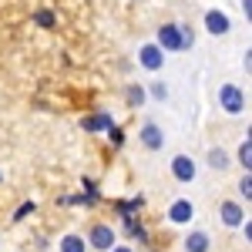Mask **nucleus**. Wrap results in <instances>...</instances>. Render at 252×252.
<instances>
[{
    "instance_id": "f03ea898",
    "label": "nucleus",
    "mask_w": 252,
    "mask_h": 252,
    "mask_svg": "<svg viewBox=\"0 0 252 252\" xmlns=\"http://www.w3.org/2000/svg\"><path fill=\"white\" fill-rule=\"evenodd\" d=\"M222 108H225L229 115H239V111L246 108V101H242V91H239L235 84H225V88H222Z\"/></svg>"
},
{
    "instance_id": "a211bd4d",
    "label": "nucleus",
    "mask_w": 252,
    "mask_h": 252,
    "mask_svg": "<svg viewBox=\"0 0 252 252\" xmlns=\"http://www.w3.org/2000/svg\"><path fill=\"white\" fill-rule=\"evenodd\" d=\"M34 212V202H27V205H20L17 209V215H14V219H24V215H31Z\"/></svg>"
},
{
    "instance_id": "ddd939ff",
    "label": "nucleus",
    "mask_w": 252,
    "mask_h": 252,
    "mask_svg": "<svg viewBox=\"0 0 252 252\" xmlns=\"http://www.w3.org/2000/svg\"><path fill=\"white\" fill-rule=\"evenodd\" d=\"M61 249L64 252H84V242H81L78 235H67V239L61 242Z\"/></svg>"
},
{
    "instance_id": "1a4fd4ad",
    "label": "nucleus",
    "mask_w": 252,
    "mask_h": 252,
    "mask_svg": "<svg viewBox=\"0 0 252 252\" xmlns=\"http://www.w3.org/2000/svg\"><path fill=\"white\" fill-rule=\"evenodd\" d=\"M222 219H225V225H239V222H242V209H239L235 202H225V205H222Z\"/></svg>"
},
{
    "instance_id": "412c9836",
    "label": "nucleus",
    "mask_w": 252,
    "mask_h": 252,
    "mask_svg": "<svg viewBox=\"0 0 252 252\" xmlns=\"http://www.w3.org/2000/svg\"><path fill=\"white\" fill-rule=\"evenodd\" d=\"M115 252H128V249H115Z\"/></svg>"
},
{
    "instance_id": "aec40b11",
    "label": "nucleus",
    "mask_w": 252,
    "mask_h": 252,
    "mask_svg": "<svg viewBox=\"0 0 252 252\" xmlns=\"http://www.w3.org/2000/svg\"><path fill=\"white\" fill-rule=\"evenodd\" d=\"M108 131H111V141H115V145H121V131H118L115 125H111V128H108Z\"/></svg>"
},
{
    "instance_id": "4468645a",
    "label": "nucleus",
    "mask_w": 252,
    "mask_h": 252,
    "mask_svg": "<svg viewBox=\"0 0 252 252\" xmlns=\"http://www.w3.org/2000/svg\"><path fill=\"white\" fill-rule=\"evenodd\" d=\"M34 20H37L40 27H54V14H51V10H37V14H34Z\"/></svg>"
},
{
    "instance_id": "f3484780",
    "label": "nucleus",
    "mask_w": 252,
    "mask_h": 252,
    "mask_svg": "<svg viewBox=\"0 0 252 252\" xmlns=\"http://www.w3.org/2000/svg\"><path fill=\"white\" fill-rule=\"evenodd\" d=\"M152 94H155L158 101H165V94H168V91H165V84H152Z\"/></svg>"
},
{
    "instance_id": "f257e3e1",
    "label": "nucleus",
    "mask_w": 252,
    "mask_h": 252,
    "mask_svg": "<svg viewBox=\"0 0 252 252\" xmlns=\"http://www.w3.org/2000/svg\"><path fill=\"white\" fill-rule=\"evenodd\" d=\"M158 44H161L165 51H182V27H178V24H165V27L158 31Z\"/></svg>"
},
{
    "instance_id": "dca6fc26",
    "label": "nucleus",
    "mask_w": 252,
    "mask_h": 252,
    "mask_svg": "<svg viewBox=\"0 0 252 252\" xmlns=\"http://www.w3.org/2000/svg\"><path fill=\"white\" fill-rule=\"evenodd\" d=\"M128 101H131V104H141V101H145V91H141V88H131V91H128Z\"/></svg>"
},
{
    "instance_id": "39448f33",
    "label": "nucleus",
    "mask_w": 252,
    "mask_h": 252,
    "mask_svg": "<svg viewBox=\"0 0 252 252\" xmlns=\"http://www.w3.org/2000/svg\"><path fill=\"white\" fill-rule=\"evenodd\" d=\"M141 64H145L148 71H158V67H161V47H155V44L141 47Z\"/></svg>"
},
{
    "instance_id": "f8f14e48",
    "label": "nucleus",
    "mask_w": 252,
    "mask_h": 252,
    "mask_svg": "<svg viewBox=\"0 0 252 252\" xmlns=\"http://www.w3.org/2000/svg\"><path fill=\"white\" fill-rule=\"evenodd\" d=\"M209 165H212V168H225V165H229V155H225L222 148H215V152H209Z\"/></svg>"
},
{
    "instance_id": "6ab92c4d",
    "label": "nucleus",
    "mask_w": 252,
    "mask_h": 252,
    "mask_svg": "<svg viewBox=\"0 0 252 252\" xmlns=\"http://www.w3.org/2000/svg\"><path fill=\"white\" fill-rule=\"evenodd\" d=\"M239 192H242V195H246V198H249V192H252V182H249V175L242 178V185H239Z\"/></svg>"
},
{
    "instance_id": "7ed1b4c3",
    "label": "nucleus",
    "mask_w": 252,
    "mask_h": 252,
    "mask_svg": "<svg viewBox=\"0 0 252 252\" xmlns=\"http://www.w3.org/2000/svg\"><path fill=\"white\" fill-rule=\"evenodd\" d=\"M172 172H175L178 182H192V178H195V161H192V158H185V155H178L172 161Z\"/></svg>"
},
{
    "instance_id": "9b49d317",
    "label": "nucleus",
    "mask_w": 252,
    "mask_h": 252,
    "mask_svg": "<svg viewBox=\"0 0 252 252\" xmlns=\"http://www.w3.org/2000/svg\"><path fill=\"white\" fill-rule=\"evenodd\" d=\"M209 249V239L202 232H195V235H189V252H205Z\"/></svg>"
},
{
    "instance_id": "20e7f679",
    "label": "nucleus",
    "mask_w": 252,
    "mask_h": 252,
    "mask_svg": "<svg viewBox=\"0 0 252 252\" xmlns=\"http://www.w3.org/2000/svg\"><path fill=\"white\" fill-rule=\"evenodd\" d=\"M111 242H115V232L108 225H94L91 229V246L94 249H111Z\"/></svg>"
},
{
    "instance_id": "9d476101",
    "label": "nucleus",
    "mask_w": 252,
    "mask_h": 252,
    "mask_svg": "<svg viewBox=\"0 0 252 252\" xmlns=\"http://www.w3.org/2000/svg\"><path fill=\"white\" fill-rule=\"evenodd\" d=\"M101 128H111V115H94L84 121V131H101Z\"/></svg>"
},
{
    "instance_id": "2eb2a0df",
    "label": "nucleus",
    "mask_w": 252,
    "mask_h": 252,
    "mask_svg": "<svg viewBox=\"0 0 252 252\" xmlns=\"http://www.w3.org/2000/svg\"><path fill=\"white\" fill-rule=\"evenodd\" d=\"M239 161H242L246 168L252 165V148H249V141H242V148H239Z\"/></svg>"
},
{
    "instance_id": "0eeeda50",
    "label": "nucleus",
    "mask_w": 252,
    "mask_h": 252,
    "mask_svg": "<svg viewBox=\"0 0 252 252\" xmlns=\"http://www.w3.org/2000/svg\"><path fill=\"white\" fill-rule=\"evenodd\" d=\"M192 215H195L192 202H185V198H178V202L172 205V212H168V219H172V222H189Z\"/></svg>"
},
{
    "instance_id": "423d86ee",
    "label": "nucleus",
    "mask_w": 252,
    "mask_h": 252,
    "mask_svg": "<svg viewBox=\"0 0 252 252\" xmlns=\"http://www.w3.org/2000/svg\"><path fill=\"white\" fill-rule=\"evenodd\" d=\"M205 24H209L212 34H229V17L219 14V10H209V14H205Z\"/></svg>"
},
{
    "instance_id": "6e6552de",
    "label": "nucleus",
    "mask_w": 252,
    "mask_h": 252,
    "mask_svg": "<svg viewBox=\"0 0 252 252\" xmlns=\"http://www.w3.org/2000/svg\"><path fill=\"white\" fill-rule=\"evenodd\" d=\"M141 141H145V148H161L165 135L158 131V125H145V128H141Z\"/></svg>"
}]
</instances>
